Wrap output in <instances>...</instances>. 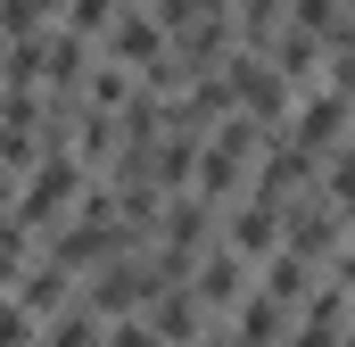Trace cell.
Returning a JSON list of instances; mask_svg holds the SVG:
<instances>
[{"label": "cell", "mask_w": 355, "mask_h": 347, "mask_svg": "<svg viewBox=\"0 0 355 347\" xmlns=\"http://www.w3.org/2000/svg\"><path fill=\"white\" fill-rule=\"evenodd\" d=\"M67 25L75 33H107L116 25V0H67Z\"/></svg>", "instance_id": "cell-1"}]
</instances>
